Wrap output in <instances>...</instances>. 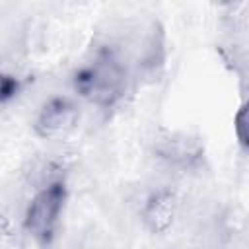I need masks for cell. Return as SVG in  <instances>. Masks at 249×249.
I'll use <instances>...</instances> for the list:
<instances>
[{
    "instance_id": "1",
    "label": "cell",
    "mask_w": 249,
    "mask_h": 249,
    "mask_svg": "<svg viewBox=\"0 0 249 249\" xmlns=\"http://www.w3.org/2000/svg\"><path fill=\"white\" fill-rule=\"evenodd\" d=\"M124 84L126 70L111 51H101L76 74L78 91L101 107L113 105L124 93Z\"/></svg>"
},
{
    "instance_id": "2",
    "label": "cell",
    "mask_w": 249,
    "mask_h": 249,
    "mask_svg": "<svg viewBox=\"0 0 249 249\" xmlns=\"http://www.w3.org/2000/svg\"><path fill=\"white\" fill-rule=\"evenodd\" d=\"M64 198L66 189L62 181H51L31 198L25 212V230L35 239L47 241V237L53 233L62 212Z\"/></svg>"
},
{
    "instance_id": "3",
    "label": "cell",
    "mask_w": 249,
    "mask_h": 249,
    "mask_svg": "<svg viewBox=\"0 0 249 249\" xmlns=\"http://www.w3.org/2000/svg\"><path fill=\"white\" fill-rule=\"evenodd\" d=\"M78 123V109L72 101L64 97H54L41 109L35 130L43 138H60L66 136Z\"/></svg>"
},
{
    "instance_id": "4",
    "label": "cell",
    "mask_w": 249,
    "mask_h": 249,
    "mask_svg": "<svg viewBox=\"0 0 249 249\" xmlns=\"http://www.w3.org/2000/svg\"><path fill=\"white\" fill-rule=\"evenodd\" d=\"M173 214H175V198L171 193L165 191L154 195L144 212L146 222L154 231H163L165 228H169V224L173 222Z\"/></svg>"
},
{
    "instance_id": "5",
    "label": "cell",
    "mask_w": 249,
    "mask_h": 249,
    "mask_svg": "<svg viewBox=\"0 0 249 249\" xmlns=\"http://www.w3.org/2000/svg\"><path fill=\"white\" fill-rule=\"evenodd\" d=\"M161 154L165 156V158H171L173 161H189V160H193V158H196V150L195 148H191L189 144H187V140H171V142H167V148L165 150H161Z\"/></svg>"
},
{
    "instance_id": "6",
    "label": "cell",
    "mask_w": 249,
    "mask_h": 249,
    "mask_svg": "<svg viewBox=\"0 0 249 249\" xmlns=\"http://www.w3.org/2000/svg\"><path fill=\"white\" fill-rule=\"evenodd\" d=\"M19 89V82L16 76L0 70V105L6 103L8 99H12Z\"/></svg>"
}]
</instances>
